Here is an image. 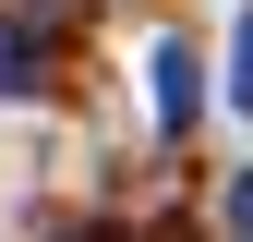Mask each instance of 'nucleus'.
<instances>
[{
	"mask_svg": "<svg viewBox=\"0 0 253 242\" xmlns=\"http://www.w3.org/2000/svg\"><path fill=\"white\" fill-rule=\"evenodd\" d=\"M0 97H37V24L0 12Z\"/></svg>",
	"mask_w": 253,
	"mask_h": 242,
	"instance_id": "f03ea898",
	"label": "nucleus"
},
{
	"mask_svg": "<svg viewBox=\"0 0 253 242\" xmlns=\"http://www.w3.org/2000/svg\"><path fill=\"white\" fill-rule=\"evenodd\" d=\"M229 97L253 109V12H241V49H229Z\"/></svg>",
	"mask_w": 253,
	"mask_h": 242,
	"instance_id": "7ed1b4c3",
	"label": "nucleus"
},
{
	"mask_svg": "<svg viewBox=\"0 0 253 242\" xmlns=\"http://www.w3.org/2000/svg\"><path fill=\"white\" fill-rule=\"evenodd\" d=\"M229 230H241V242H253V170H241V182H229Z\"/></svg>",
	"mask_w": 253,
	"mask_h": 242,
	"instance_id": "20e7f679",
	"label": "nucleus"
},
{
	"mask_svg": "<svg viewBox=\"0 0 253 242\" xmlns=\"http://www.w3.org/2000/svg\"><path fill=\"white\" fill-rule=\"evenodd\" d=\"M193 109H205L193 49H181V37H157V121H169V133H193Z\"/></svg>",
	"mask_w": 253,
	"mask_h": 242,
	"instance_id": "f257e3e1",
	"label": "nucleus"
}]
</instances>
